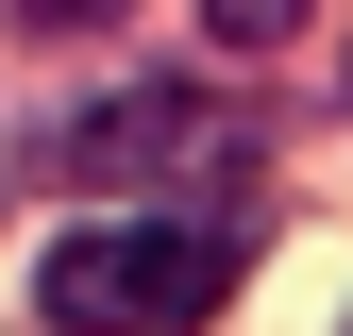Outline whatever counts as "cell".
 Returning a JSON list of instances; mask_svg holds the SVG:
<instances>
[{"mask_svg": "<svg viewBox=\"0 0 353 336\" xmlns=\"http://www.w3.org/2000/svg\"><path fill=\"white\" fill-rule=\"evenodd\" d=\"M34 303L68 336H202L236 286H219V235L202 219H84V235H51Z\"/></svg>", "mask_w": 353, "mask_h": 336, "instance_id": "cell-1", "label": "cell"}, {"mask_svg": "<svg viewBox=\"0 0 353 336\" xmlns=\"http://www.w3.org/2000/svg\"><path fill=\"white\" fill-rule=\"evenodd\" d=\"M68 151L101 168V185H152V168H185V151H236V135H202V118L168 101V84H118L101 118H68Z\"/></svg>", "mask_w": 353, "mask_h": 336, "instance_id": "cell-2", "label": "cell"}, {"mask_svg": "<svg viewBox=\"0 0 353 336\" xmlns=\"http://www.w3.org/2000/svg\"><path fill=\"white\" fill-rule=\"evenodd\" d=\"M303 17H320V0H202V34H219V51H286Z\"/></svg>", "mask_w": 353, "mask_h": 336, "instance_id": "cell-3", "label": "cell"}, {"mask_svg": "<svg viewBox=\"0 0 353 336\" xmlns=\"http://www.w3.org/2000/svg\"><path fill=\"white\" fill-rule=\"evenodd\" d=\"M84 17H118V0H17V34H84Z\"/></svg>", "mask_w": 353, "mask_h": 336, "instance_id": "cell-4", "label": "cell"}]
</instances>
